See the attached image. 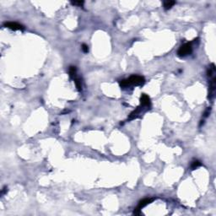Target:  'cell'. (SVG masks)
Returning <instances> with one entry per match:
<instances>
[{
  "label": "cell",
  "mask_w": 216,
  "mask_h": 216,
  "mask_svg": "<svg viewBox=\"0 0 216 216\" xmlns=\"http://www.w3.org/2000/svg\"><path fill=\"white\" fill-rule=\"evenodd\" d=\"M193 52V47H192V43L191 42H187L183 44L181 47L179 48L177 54L179 57H186L187 55H189L192 53Z\"/></svg>",
  "instance_id": "2"
},
{
  "label": "cell",
  "mask_w": 216,
  "mask_h": 216,
  "mask_svg": "<svg viewBox=\"0 0 216 216\" xmlns=\"http://www.w3.org/2000/svg\"><path fill=\"white\" fill-rule=\"evenodd\" d=\"M74 83H75V85L77 87V90L79 91H80L82 90V85H81V81H80L79 79H74Z\"/></svg>",
  "instance_id": "9"
},
{
  "label": "cell",
  "mask_w": 216,
  "mask_h": 216,
  "mask_svg": "<svg viewBox=\"0 0 216 216\" xmlns=\"http://www.w3.org/2000/svg\"><path fill=\"white\" fill-rule=\"evenodd\" d=\"M82 50H83V52H85V53H87V52H89L88 46H87V45H85V44H83V45H82Z\"/></svg>",
  "instance_id": "11"
},
{
  "label": "cell",
  "mask_w": 216,
  "mask_h": 216,
  "mask_svg": "<svg viewBox=\"0 0 216 216\" xmlns=\"http://www.w3.org/2000/svg\"><path fill=\"white\" fill-rule=\"evenodd\" d=\"M72 4L78 5V6H82V5L84 4V1H74V2H72Z\"/></svg>",
  "instance_id": "10"
},
{
  "label": "cell",
  "mask_w": 216,
  "mask_h": 216,
  "mask_svg": "<svg viewBox=\"0 0 216 216\" xmlns=\"http://www.w3.org/2000/svg\"><path fill=\"white\" fill-rule=\"evenodd\" d=\"M4 26L13 30H24L25 27L22 25L16 23V22H6L4 23Z\"/></svg>",
  "instance_id": "4"
},
{
  "label": "cell",
  "mask_w": 216,
  "mask_h": 216,
  "mask_svg": "<svg viewBox=\"0 0 216 216\" xmlns=\"http://www.w3.org/2000/svg\"><path fill=\"white\" fill-rule=\"evenodd\" d=\"M202 164L199 160H194V161L192 163V165H191V169H192V170H195V169L200 166Z\"/></svg>",
  "instance_id": "8"
},
{
  "label": "cell",
  "mask_w": 216,
  "mask_h": 216,
  "mask_svg": "<svg viewBox=\"0 0 216 216\" xmlns=\"http://www.w3.org/2000/svg\"><path fill=\"white\" fill-rule=\"evenodd\" d=\"M150 106H151L150 98H149L147 95H145V94H143L140 97V106L141 107H147L149 109Z\"/></svg>",
  "instance_id": "5"
},
{
  "label": "cell",
  "mask_w": 216,
  "mask_h": 216,
  "mask_svg": "<svg viewBox=\"0 0 216 216\" xmlns=\"http://www.w3.org/2000/svg\"><path fill=\"white\" fill-rule=\"evenodd\" d=\"M176 4L175 1H165L164 2V9L165 10H168L171 9V7H173V5Z\"/></svg>",
  "instance_id": "6"
},
{
  "label": "cell",
  "mask_w": 216,
  "mask_h": 216,
  "mask_svg": "<svg viewBox=\"0 0 216 216\" xmlns=\"http://www.w3.org/2000/svg\"><path fill=\"white\" fill-rule=\"evenodd\" d=\"M145 79L142 76H138V75H133L131 77H129L127 79H123L120 81V86L122 88H127L128 86H140L145 84Z\"/></svg>",
  "instance_id": "1"
},
{
  "label": "cell",
  "mask_w": 216,
  "mask_h": 216,
  "mask_svg": "<svg viewBox=\"0 0 216 216\" xmlns=\"http://www.w3.org/2000/svg\"><path fill=\"white\" fill-rule=\"evenodd\" d=\"M152 201H153V199L152 198H145V199H143V200H141L139 202V203H138V207L135 209L134 214H139L140 210L142 209L143 207H145L146 205H148L149 203H150Z\"/></svg>",
  "instance_id": "3"
},
{
  "label": "cell",
  "mask_w": 216,
  "mask_h": 216,
  "mask_svg": "<svg viewBox=\"0 0 216 216\" xmlns=\"http://www.w3.org/2000/svg\"><path fill=\"white\" fill-rule=\"evenodd\" d=\"M68 73H69V76H70V78L74 79H75V76H76V68L72 66V67L69 68Z\"/></svg>",
  "instance_id": "7"
}]
</instances>
